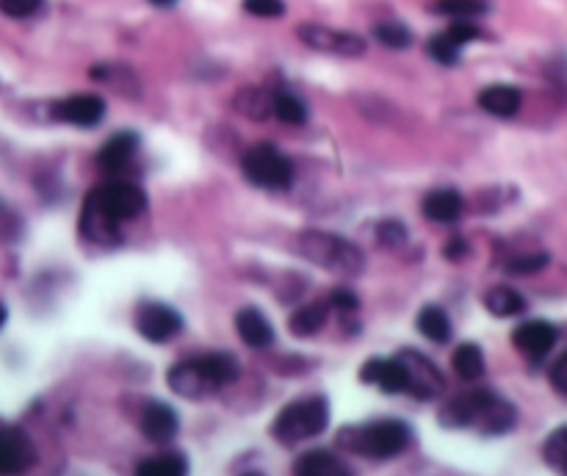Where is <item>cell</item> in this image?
Listing matches in <instances>:
<instances>
[{"label": "cell", "mask_w": 567, "mask_h": 476, "mask_svg": "<svg viewBox=\"0 0 567 476\" xmlns=\"http://www.w3.org/2000/svg\"><path fill=\"white\" fill-rule=\"evenodd\" d=\"M440 424L451 429L476 427L485 435H504L515 427V407L490 391H468L454 396L440 410Z\"/></svg>", "instance_id": "1"}, {"label": "cell", "mask_w": 567, "mask_h": 476, "mask_svg": "<svg viewBox=\"0 0 567 476\" xmlns=\"http://www.w3.org/2000/svg\"><path fill=\"white\" fill-rule=\"evenodd\" d=\"M410 427L396 418H382L366 427H346L338 435V443L349 452L368 457V460H390L410 446Z\"/></svg>", "instance_id": "2"}, {"label": "cell", "mask_w": 567, "mask_h": 476, "mask_svg": "<svg viewBox=\"0 0 567 476\" xmlns=\"http://www.w3.org/2000/svg\"><path fill=\"white\" fill-rule=\"evenodd\" d=\"M296 247L302 252V258H308L310 263H316L321 269L335 274H360L363 272V252L355 247L352 241H346L341 236H332L324 230H305L302 236L296 238Z\"/></svg>", "instance_id": "3"}, {"label": "cell", "mask_w": 567, "mask_h": 476, "mask_svg": "<svg viewBox=\"0 0 567 476\" xmlns=\"http://www.w3.org/2000/svg\"><path fill=\"white\" fill-rule=\"evenodd\" d=\"M330 424V405L324 396H308V399H299L291 405L280 410V416L274 418L272 435L285 446H294V443L308 441L316 438Z\"/></svg>", "instance_id": "4"}, {"label": "cell", "mask_w": 567, "mask_h": 476, "mask_svg": "<svg viewBox=\"0 0 567 476\" xmlns=\"http://www.w3.org/2000/svg\"><path fill=\"white\" fill-rule=\"evenodd\" d=\"M86 203L95 205L97 211L111 219L114 225H122L128 219H136L147 208V194L136 183L111 180V183H100L97 189L89 191Z\"/></svg>", "instance_id": "5"}, {"label": "cell", "mask_w": 567, "mask_h": 476, "mask_svg": "<svg viewBox=\"0 0 567 476\" xmlns=\"http://www.w3.org/2000/svg\"><path fill=\"white\" fill-rule=\"evenodd\" d=\"M241 169L260 189H288L294 183V167L272 144H255L241 158Z\"/></svg>", "instance_id": "6"}, {"label": "cell", "mask_w": 567, "mask_h": 476, "mask_svg": "<svg viewBox=\"0 0 567 476\" xmlns=\"http://www.w3.org/2000/svg\"><path fill=\"white\" fill-rule=\"evenodd\" d=\"M296 36L313 50L321 53H335V56H360L366 53V42L357 34L349 31H338V28H327L319 23H305L296 28Z\"/></svg>", "instance_id": "7"}, {"label": "cell", "mask_w": 567, "mask_h": 476, "mask_svg": "<svg viewBox=\"0 0 567 476\" xmlns=\"http://www.w3.org/2000/svg\"><path fill=\"white\" fill-rule=\"evenodd\" d=\"M136 330L147 338L150 344H166L169 338L183 330V319L175 308L161 305V302H144L136 310Z\"/></svg>", "instance_id": "8"}, {"label": "cell", "mask_w": 567, "mask_h": 476, "mask_svg": "<svg viewBox=\"0 0 567 476\" xmlns=\"http://www.w3.org/2000/svg\"><path fill=\"white\" fill-rule=\"evenodd\" d=\"M399 360L407 369V393H413L415 399H435L443 391V374L440 369L421 352L415 349H404L399 352Z\"/></svg>", "instance_id": "9"}, {"label": "cell", "mask_w": 567, "mask_h": 476, "mask_svg": "<svg viewBox=\"0 0 567 476\" xmlns=\"http://www.w3.org/2000/svg\"><path fill=\"white\" fill-rule=\"evenodd\" d=\"M53 117L75 128H95L106 117V103L97 95H70L53 106Z\"/></svg>", "instance_id": "10"}, {"label": "cell", "mask_w": 567, "mask_h": 476, "mask_svg": "<svg viewBox=\"0 0 567 476\" xmlns=\"http://www.w3.org/2000/svg\"><path fill=\"white\" fill-rule=\"evenodd\" d=\"M360 380L366 385H377L382 393H407V369L396 357H371L360 369Z\"/></svg>", "instance_id": "11"}, {"label": "cell", "mask_w": 567, "mask_h": 476, "mask_svg": "<svg viewBox=\"0 0 567 476\" xmlns=\"http://www.w3.org/2000/svg\"><path fill=\"white\" fill-rule=\"evenodd\" d=\"M34 463V443L17 427H0V474H17Z\"/></svg>", "instance_id": "12"}, {"label": "cell", "mask_w": 567, "mask_h": 476, "mask_svg": "<svg viewBox=\"0 0 567 476\" xmlns=\"http://www.w3.org/2000/svg\"><path fill=\"white\" fill-rule=\"evenodd\" d=\"M512 344L518 349L520 355L540 360L545 357L556 344V327L548 322H523L512 333Z\"/></svg>", "instance_id": "13"}, {"label": "cell", "mask_w": 567, "mask_h": 476, "mask_svg": "<svg viewBox=\"0 0 567 476\" xmlns=\"http://www.w3.org/2000/svg\"><path fill=\"white\" fill-rule=\"evenodd\" d=\"M180 418L178 413L172 410L164 402H150L144 407L142 413V432L147 441L153 443H169L175 435H178Z\"/></svg>", "instance_id": "14"}, {"label": "cell", "mask_w": 567, "mask_h": 476, "mask_svg": "<svg viewBox=\"0 0 567 476\" xmlns=\"http://www.w3.org/2000/svg\"><path fill=\"white\" fill-rule=\"evenodd\" d=\"M169 388L183 396V399H202V396H208L213 393L211 382L205 380V374H202L200 363H197V357L194 360H183L178 363L175 369L169 371Z\"/></svg>", "instance_id": "15"}, {"label": "cell", "mask_w": 567, "mask_h": 476, "mask_svg": "<svg viewBox=\"0 0 567 476\" xmlns=\"http://www.w3.org/2000/svg\"><path fill=\"white\" fill-rule=\"evenodd\" d=\"M236 330L249 349H269L274 344V330L258 308H244L236 313Z\"/></svg>", "instance_id": "16"}, {"label": "cell", "mask_w": 567, "mask_h": 476, "mask_svg": "<svg viewBox=\"0 0 567 476\" xmlns=\"http://www.w3.org/2000/svg\"><path fill=\"white\" fill-rule=\"evenodd\" d=\"M424 216L429 222H438V225H451L462 216V197L454 189H435L429 191L424 197Z\"/></svg>", "instance_id": "17"}, {"label": "cell", "mask_w": 567, "mask_h": 476, "mask_svg": "<svg viewBox=\"0 0 567 476\" xmlns=\"http://www.w3.org/2000/svg\"><path fill=\"white\" fill-rule=\"evenodd\" d=\"M136 150H139V136L130 131H122L103 144V150L97 153V164L108 169V172H117V169L128 164Z\"/></svg>", "instance_id": "18"}, {"label": "cell", "mask_w": 567, "mask_h": 476, "mask_svg": "<svg viewBox=\"0 0 567 476\" xmlns=\"http://www.w3.org/2000/svg\"><path fill=\"white\" fill-rule=\"evenodd\" d=\"M479 106L485 108L487 114H493L498 119H509L518 114L520 108V92L515 86L493 84L479 92Z\"/></svg>", "instance_id": "19"}, {"label": "cell", "mask_w": 567, "mask_h": 476, "mask_svg": "<svg viewBox=\"0 0 567 476\" xmlns=\"http://www.w3.org/2000/svg\"><path fill=\"white\" fill-rule=\"evenodd\" d=\"M197 363H200L205 380L211 382L213 391H219V388L238 380L236 357L227 355V352H208V355L197 357Z\"/></svg>", "instance_id": "20"}, {"label": "cell", "mask_w": 567, "mask_h": 476, "mask_svg": "<svg viewBox=\"0 0 567 476\" xmlns=\"http://www.w3.org/2000/svg\"><path fill=\"white\" fill-rule=\"evenodd\" d=\"M294 471L302 476H346L349 465L343 463L338 454L316 449V452L302 454L294 463Z\"/></svg>", "instance_id": "21"}, {"label": "cell", "mask_w": 567, "mask_h": 476, "mask_svg": "<svg viewBox=\"0 0 567 476\" xmlns=\"http://www.w3.org/2000/svg\"><path fill=\"white\" fill-rule=\"evenodd\" d=\"M327 316H330V302H313V305H302L299 310H294V316L288 319V330L296 335V338H310L316 335L327 324Z\"/></svg>", "instance_id": "22"}, {"label": "cell", "mask_w": 567, "mask_h": 476, "mask_svg": "<svg viewBox=\"0 0 567 476\" xmlns=\"http://www.w3.org/2000/svg\"><path fill=\"white\" fill-rule=\"evenodd\" d=\"M415 327H418V333L424 335L426 341H432V344H446L451 338L449 313L438 308V305H426V308H421L418 319H415Z\"/></svg>", "instance_id": "23"}, {"label": "cell", "mask_w": 567, "mask_h": 476, "mask_svg": "<svg viewBox=\"0 0 567 476\" xmlns=\"http://www.w3.org/2000/svg\"><path fill=\"white\" fill-rule=\"evenodd\" d=\"M485 308L498 316V319H509V316H520L523 310H526V299L520 297L515 288L509 286H496L490 288L485 294Z\"/></svg>", "instance_id": "24"}, {"label": "cell", "mask_w": 567, "mask_h": 476, "mask_svg": "<svg viewBox=\"0 0 567 476\" xmlns=\"http://www.w3.org/2000/svg\"><path fill=\"white\" fill-rule=\"evenodd\" d=\"M451 366H454V371L460 374L462 380L476 382L485 374V355H482V349L476 344H462L454 349Z\"/></svg>", "instance_id": "25"}, {"label": "cell", "mask_w": 567, "mask_h": 476, "mask_svg": "<svg viewBox=\"0 0 567 476\" xmlns=\"http://www.w3.org/2000/svg\"><path fill=\"white\" fill-rule=\"evenodd\" d=\"M236 108L249 119H266L269 111L274 114V97L269 100L260 89H252V86H249V89H241L236 95Z\"/></svg>", "instance_id": "26"}, {"label": "cell", "mask_w": 567, "mask_h": 476, "mask_svg": "<svg viewBox=\"0 0 567 476\" xmlns=\"http://www.w3.org/2000/svg\"><path fill=\"white\" fill-rule=\"evenodd\" d=\"M274 117L285 125H302L308 119V108L291 92H277L274 95Z\"/></svg>", "instance_id": "27"}, {"label": "cell", "mask_w": 567, "mask_h": 476, "mask_svg": "<svg viewBox=\"0 0 567 476\" xmlns=\"http://www.w3.org/2000/svg\"><path fill=\"white\" fill-rule=\"evenodd\" d=\"M543 460L559 474H567V427L554 429L543 443Z\"/></svg>", "instance_id": "28"}, {"label": "cell", "mask_w": 567, "mask_h": 476, "mask_svg": "<svg viewBox=\"0 0 567 476\" xmlns=\"http://www.w3.org/2000/svg\"><path fill=\"white\" fill-rule=\"evenodd\" d=\"M139 474L144 476H169V474H186L189 471V463L180 457V454H158V457H150L144 460L136 468Z\"/></svg>", "instance_id": "29"}, {"label": "cell", "mask_w": 567, "mask_h": 476, "mask_svg": "<svg viewBox=\"0 0 567 476\" xmlns=\"http://www.w3.org/2000/svg\"><path fill=\"white\" fill-rule=\"evenodd\" d=\"M426 50H429V56L435 61H440V64H457V61H460V45H457L446 31L438 36H432L429 45H426Z\"/></svg>", "instance_id": "30"}, {"label": "cell", "mask_w": 567, "mask_h": 476, "mask_svg": "<svg viewBox=\"0 0 567 476\" xmlns=\"http://www.w3.org/2000/svg\"><path fill=\"white\" fill-rule=\"evenodd\" d=\"M435 12L449 14V17H457V20H468L473 14L487 12V3L485 0H440Z\"/></svg>", "instance_id": "31"}, {"label": "cell", "mask_w": 567, "mask_h": 476, "mask_svg": "<svg viewBox=\"0 0 567 476\" xmlns=\"http://www.w3.org/2000/svg\"><path fill=\"white\" fill-rule=\"evenodd\" d=\"M374 36H377L385 48H393V50H402L413 42L410 31L399 23H379L377 28H374Z\"/></svg>", "instance_id": "32"}, {"label": "cell", "mask_w": 567, "mask_h": 476, "mask_svg": "<svg viewBox=\"0 0 567 476\" xmlns=\"http://www.w3.org/2000/svg\"><path fill=\"white\" fill-rule=\"evenodd\" d=\"M548 266V255L545 252H529V255H518L507 263V269L512 274H537L540 269Z\"/></svg>", "instance_id": "33"}, {"label": "cell", "mask_w": 567, "mask_h": 476, "mask_svg": "<svg viewBox=\"0 0 567 476\" xmlns=\"http://www.w3.org/2000/svg\"><path fill=\"white\" fill-rule=\"evenodd\" d=\"M45 0H0V14L12 17V20H25L34 17L42 9Z\"/></svg>", "instance_id": "34"}, {"label": "cell", "mask_w": 567, "mask_h": 476, "mask_svg": "<svg viewBox=\"0 0 567 476\" xmlns=\"http://www.w3.org/2000/svg\"><path fill=\"white\" fill-rule=\"evenodd\" d=\"M377 238L385 244V247H402L404 238H407V230H404L402 222L388 219V222H382V225L377 227Z\"/></svg>", "instance_id": "35"}, {"label": "cell", "mask_w": 567, "mask_h": 476, "mask_svg": "<svg viewBox=\"0 0 567 476\" xmlns=\"http://www.w3.org/2000/svg\"><path fill=\"white\" fill-rule=\"evenodd\" d=\"M244 9L255 17H283V0H244Z\"/></svg>", "instance_id": "36"}, {"label": "cell", "mask_w": 567, "mask_h": 476, "mask_svg": "<svg viewBox=\"0 0 567 476\" xmlns=\"http://www.w3.org/2000/svg\"><path fill=\"white\" fill-rule=\"evenodd\" d=\"M446 34L457 42V45H468V42H473V39H479L482 36V31L476 28L473 23H468V20H457V23H451L449 28H446Z\"/></svg>", "instance_id": "37"}, {"label": "cell", "mask_w": 567, "mask_h": 476, "mask_svg": "<svg viewBox=\"0 0 567 476\" xmlns=\"http://www.w3.org/2000/svg\"><path fill=\"white\" fill-rule=\"evenodd\" d=\"M327 302H330V308L341 310V313H349V310L357 308V297L349 288H335Z\"/></svg>", "instance_id": "38"}, {"label": "cell", "mask_w": 567, "mask_h": 476, "mask_svg": "<svg viewBox=\"0 0 567 476\" xmlns=\"http://www.w3.org/2000/svg\"><path fill=\"white\" fill-rule=\"evenodd\" d=\"M20 233V222L14 219V214L9 208L0 205V241H12Z\"/></svg>", "instance_id": "39"}, {"label": "cell", "mask_w": 567, "mask_h": 476, "mask_svg": "<svg viewBox=\"0 0 567 476\" xmlns=\"http://www.w3.org/2000/svg\"><path fill=\"white\" fill-rule=\"evenodd\" d=\"M551 385H554L556 393H562L567 399V352L554 363L551 369Z\"/></svg>", "instance_id": "40"}, {"label": "cell", "mask_w": 567, "mask_h": 476, "mask_svg": "<svg viewBox=\"0 0 567 476\" xmlns=\"http://www.w3.org/2000/svg\"><path fill=\"white\" fill-rule=\"evenodd\" d=\"M446 258H449V261H462V258H468V241L451 238L449 244H446Z\"/></svg>", "instance_id": "41"}, {"label": "cell", "mask_w": 567, "mask_h": 476, "mask_svg": "<svg viewBox=\"0 0 567 476\" xmlns=\"http://www.w3.org/2000/svg\"><path fill=\"white\" fill-rule=\"evenodd\" d=\"M6 319H9V310H6V305L0 302V330H3V324H6Z\"/></svg>", "instance_id": "42"}, {"label": "cell", "mask_w": 567, "mask_h": 476, "mask_svg": "<svg viewBox=\"0 0 567 476\" xmlns=\"http://www.w3.org/2000/svg\"><path fill=\"white\" fill-rule=\"evenodd\" d=\"M150 3H155V6H172L175 0H150Z\"/></svg>", "instance_id": "43"}]
</instances>
